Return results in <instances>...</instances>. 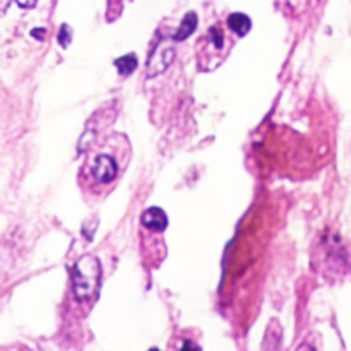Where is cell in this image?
Returning <instances> with one entry per match:
<instances>
[{"instance_id":"obj_4","label":"cell","mask_w":351,"mask_h":351,"mask_svg":"<svg viewBox=\"0 0 351 351\" xmlns=\"http://www.w3.org/2000/svg\"><path fill=\"white\" fill-rule=\"evenodd\" d=\"M228 26L237 36H244L251 29V21L247 15L234 12L228 18Z\"/></svg>"},{"instance_id":"obj_1","label":"cell","mask_w":351,"mask_h":351,"mask_svg":"<svg viewBox=\"0 0 351 351\" xmlns=\"http://www.w3.org/2000/svg\"><path fill=\"white\" fill-rule=\"evenodd\" d=\"M132 158V145L126 134L107 132L93 141L78 169L77 182L86 199L103 200L122 180Z\"/></svg>"},{"instance_id":"obj_3","label":"cell","mask_w":351,"mask_h":351,"mask_svg":"<svg viewBox=\"0 0 351 351\" xmlns=\"http://www.w3.org/2000/svg\"><path fill=\"white\" fill-rule=\"evenodd\" d=\"M140 226L154 232H165L167 228V215L159 207H148L140 217Z\"/></svg>"},{"instance_id":"obj_5","label":"cell","mask_w":351,"mask_h":351,"mask_svg":"<svg viewBox=\"0 0 351 351\" xmlns=\"http://www.w3.org/2000/svg\"><path fill=\"white\" fill-rule=\"evenodd\" d=\"M196 22H197V18H196V14H195V12L186 14V15L184 16V19H182V22H181V26H180V29L177 30L174 38L178 40V41L186 38V37L195 30Z\"/></svg>"},{"instance_id":"obj_2","label":"cell","mask_w":351,"mask_h":351,"mask_svg":"<svg viewBox=\"0 0 351 351\" xmlns=\"http://www.w3.org/2000/svg\"><path fill=\"white\" fill-rule=\"evenodd\" d=\"M100 261L95 255H84L73 270V288L80 302H89L96 298L100 288Z\"/></svg>"},{"instance_id":"obj_6","label":"cell","mask_w":351,"mask_h":351,"mask_svg":"<svg viewBox=\"0 0 351 351\" xmlns=\"http://www.w3.org/2000/svg\"><path fill=\"white\" fill-rule=\"evenodd\" d=\"M115 66H117L119 74L128 75V74H130L136 69L137 58L133 53H128V55H125L122 58H118L115 60Z\"/></svg>"}]
</instances>
